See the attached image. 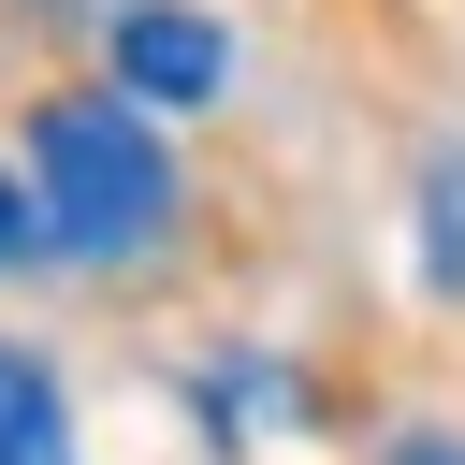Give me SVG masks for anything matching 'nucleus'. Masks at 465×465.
<instances>
[{"label":"nucleus","mask_w":465,"mask_h":465,"mask_svg":"<svg viewBox=\"0 0 465 465\" xmlns=\"http://www.w3.org/2000/svg\"><path fill=\"white\" fill-rule=\"evenodd\" d=\"M29 160H44V247H73V262H145V247L174 232V145L145 131L131 87H116V102H44Z\"/></svg>","instance_id":"obj_1"},{"label":"nucleus","mask_w":465,"mask_h":465,"mask_svg":"<svg viewBox=\"0 0 465 465\" xmlns=\"http://www.w3.org/2000/svg\"><path fill=\"white\" fill-rule=\"evenodd\" d=\"M116 87H131V102H218V87H232V44H218L203 15L145 0V15H116Z\"/></svg>","instance_id":"obj_2"},{"label":"nucleus","mask_w":465,"mask_h":465,"mask_svg":"<svg viewBox=\"0 0 465 465\" xmlns=\"http://www.w3.org/2000/svg\"><path fill=\"white\" fill-rule=\"evenodd\" d=\"M0 465H73V407L29 349H0Z\"/></svg>","instance_id":"obj_3"},{"label":"nucleus","mask_w":465,"mask_h":465,"mask_svg":"<svg viewBox=\"0 0 465 465\" xmlns=\"http://www.w3.org/2000/svg\"><path fill=\"white\" fill-rule=\"evenodd\" d=\"M421 276H436V291L465 276V160H436V247H421Z\"/></svg>","instance_id":"obj_4"},{"label":"nucleus","mask_w":465,"mask_h":465,"mask_svg":"<svg viewBox=\"0 0 465 465\" xmlns=\"http://www.w3.org/2000/svg\"><path fill=\"white\" fill-rule=\"evenodd\" d=\"M29 218H44V203H29V189H15V174H0V262H15V247H44V232H29Z\"/></svg>","instance_id":"obj_5"},{"label":"nucleus","mask_w":465,"mask_h":465,"mask_svg":"<svg viewBox=\"0 0 465 465\" xmlns=\"http://www.w3.org/2000/svg\"><path fill=\"white\" fill-rule=\"evenodd\" d=\"M392 465H465V450H450V436H407V450H392Z\"/></svg>","instance_id":"obj_6"}]
</instances>
